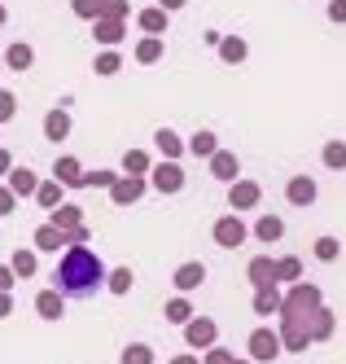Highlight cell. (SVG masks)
Wrapping results in <instances>:
<instances>
[{
  "mask_svg": "<svg viewBox=\"0 0 346 364\" xmlns=\"http://www.w3.org/2000/svg\"><path fill=\"white\" fill-rule=\"evenodd\" d=\"M105 281H110V268H105L101 255L88 250V246H66L58 272H53V285H58L66 299H88V294L105 290Z\"/></svg>",
  "mask_w": 346,
  "mask_h": 364,
  "instance_id": "1",
  "label": "cell"
},
{
  "mask_svg": "<svg viewBox=\"0 0 346 364\" xmlns=\"http://www.w3.org/2000/svg\"><path fill=\"white\" fill-rule=\"evenodd\" d=\"M315 307H325L320 285H311V281H294V285H289V294H285L281 316H311Z\"/></svg>",
  "mask_w": 346,
  "mask_h": 364,
  "instance_id": "2",
  "label": "cell"
},
{
  "mask_svg": "<svg viewBox=\"0 0 346 364\" xmlns=\"http://www.w3.org/2000/svg\"><path fill=\"white\" fill-rule=\"evenodd\" d=\"M246 351H250L254 364H272L276 355H285V338H281V329H272V325H259V329L246 338Z\"/></svg>",
  "mask_w": 346,
  "mask_h": 364,
  "instance_id": "3",
  "label": "cell"
},
{
  "mask_svg": "<svg viewBox=\"0 0 346 364\" xmlns=\"http://www.w3.org/2000/svg\"><path fill=\"white\" fill-rule=\"evenodd\" d=\"M281 338H285V351L289 355H303L315 338H311V316H281Z\"/></svg>",
  "mask_w": 346,
  "mask_h": 364,
  "instance_id": "4",
  "label": "cell"
},
{
  "mask_svg": "<svg viewBox=\"0 0 346 364\" xmlns=\"http://www.w3.org/2000/svg\"><path fill=\"white\" fill-rule=\"evenodd\" d=\"M210 237H215V246H224V250H237V246H246L250 228L242 224V215H224V220H215Z\"/></svg>",
  "mask_w": 346,
  "mask_h": 364,
  "instance_id": "5",
  "label": "cell"
},
{
  "mask_svg": "<svg viewBox=\"0 0 346 364\" xmlns=\"http://www.w3.org/2000/svg\"><path fill=\"white\" fill-rule=\"evenodd\" d=\"M184 343H189L193 351H206V347H215V343H220V325L210 321V316H193L189 325H184Z\"/></svg>",
  "mask_w": 346,
  "mask_h": 364,
  "instance_id": "6",
  "label": "cell"
},
{
  "mask_svg": "<svg viewBox=\"0 0 346 364\" xmlns=\"http://www.w3.org/2000/svg\"><path fill=\"white\" fill-rule=\"evenodd\" d=\"M149 185H153L158 193H180V189H184V167H180V163H171V159L153 163V171H149Z\"/></svg>",
  "mask_w": 346,
  "mask_h": 364,
  "instance_id": "7",
  "label": "cell"
},
{
  "mask_svg": "<svg viewBox=\"0 0 346 364\" xmlns=\"http://www.w3.org/2000/svg\"><path fill=\"white\" fill-rule=\"evenodd\" d=\"M263 202V189H259V180H232L228 185V206L232 211H254V206Z\"/></svg>",
  "mask_w": 346,
  "mask_h": 364,
  "instance_id": "8",
  "label": "cell"
},
{
  "mask_svg": "<svg viewBox=\"0 0 346 364\" xmlns=\"http://www.w3.org/2000/svg\"><path fill=\"white\" fill-rule=\"evenodd\" d=\"M145 189H149L145 176H119L114 189H110V202H114V206H136V202L145 198Z\"/></svg>",
  "mask_w": 346,
  "mask_h": 364,
  "instance_id": "9",
  "label": "cell"
},
{
  "mask_svg": "<svg viewBox=\"0 0 346 364\" xmlns=\"http://www.w3.org/2000/svg\"><path fill=\"white\" fill-rule=\"evenodd\" d=\"M123 36H127V22H119V18H97V22H92V40H97L101 48H119Z\"/></svg>",
  "mask_w": 346,
  "mask_h": 364,
  "instance_id": "10",
  "label": "cell"
},
{
  "mask_svg": "<svg viewBox=\"0 0 346 364\" xmlns=\"http://www.w3.org/2000/svg\"><path fill=\"white\" fill-rule=\"evenodd\" d=\"M315 193H320V189H315L311 176H289V180H285V202H289V206H311Z\"/></svg>",
  "mask_w": 346,
  "mask_h": 364,
  "instance_id": "11",
  "label": "cell"
},
{
  "mask_svg": "<svg viewBox=\"0 0 346 364\" xmlns=\"http://www.w3.org/2000/svg\"><path fill=\"white\" fill-rule=\"evenodd\" d=\"M202 281H206V264H198V259H189V264H180L175 268V277H171V285L180 294H193V290H202Z\"/></svg>",
  "mask_w": 346,
  "mask_h": 364,
  "instance_id": "12",
  "label": "cell"
},
{
  "mask_svg": "<svg viewBox=\"0 0 346 364\" xmlns=\"http://www.w3.org/2000/svg\"><path fill=\"white\" fill-rule=\"evenodd\" d=\"M53 180H62L66 189H84V163H79L75 154H62V159L53 163Z\"/></svg>",
  "mask_w": 346,
  "mask_h": 364,
  "instance_id": "13",
  "label": "cell"
},
{
  "mask_svg": "<svg viewBox=\"0 0 346 364\" xmlns=\"http://www.w3.org/2000/svg\"><path fill=\"white\" fill-rule=\"evenodd\" d=\"M210 176L224 180V185H232V180H242V163H237V154L232 149H220V154H210Z\"/></svg>",
  "mask_w": 346,
  "mask_h": 364,
  "instance_id": "14",
  "label": "cell"
},
{
  "mask_svg": "<svg viewBox=\"0 0 346 364\" xmlns=\"http://www.w3.org/2000/svg\"><path fill=\"white\" fill-rule=\"evenodd\" d=\"M36 311H40L44 321H62L66 316V294L58 290V285H53V290H40L36 294Z\"/></svg>",
  "mask_w": 346,
  "mask_h": 364,
  "instance_id": "15",
  "label": "cell"
},
{
  "mask_svg": "<svg viewBox=\"0 0 346 364\" xmlns=\"http://www.w3.org/2000/svg\"><path fill=\"white\" fill-rule=\"evenodd\" d=\"M246 277H250L254 290H263V285H276V259H272V255H254L250 268H246Z\"/></svg>",
  "mask_w": 346,
  "mask_h": 364,
  "instance_id": "16",
  "label": "cell"
},
{
  "mask_svg": "<svg viewBox=\"0 0 346 364\" xmlns=\"http://www.w3.org/2000/svg\"><path fill=\"white\" fill-rule=\"evenodd\" d=\"M281 307H285V294L276 290V285L254 290V316H281Z\"/></svg>",
  "mask_w": 346,
  "mask_h": 364,
  "instance_id": "17",
  "label": "cell"
},
{
  "mask_svg": "<svg viewBox=\"0 0 346 364\" xmlns=\"http://www.w3.org/2000/svg\"><path fill=\"white\" fill-rule=\"evenodd\" d=\"M153 145H158V154H163V159H171V163H180V154H189V141H180L171 127H158V132H153Z\"/></svg>",
  "mask_w": 346,
  "mask_h": 364,
  "instance_id": "18",
  "label": "cell"
},
{
  "mask_svg": "<svg viewBox=\"0 0 346 364\" xmlns=\"http://www.w3.org/2000/svg\"><path fill=\"white\" fill-rule=\"evenodd\" d=\"M167 18H171V14H167L163 5H149V9L136 14V27H141L145 36H167Z\"/></svg>",
  "mask_w": 346,
  "mask_h": 364,
  "instance_id": "19",
  "label": "cell"
},
{
  "mask_svg": "<svg viewBox=\"0 0 346 364\" xmlns=\"http://www.w3.org/2000/svg\"><path fill=\"white\" fill-rule=\"evenodd\" d=\"M5 180H9V189H13L18 198H36V189H40V176H36L31 167H18V163H13V171H9Z\"/></svg>",
  "mask_w": 346,
  "mask_h": 364,
  "instance_id": "20",
  "label": "cell"
},
{
  "mask_svg": "<svg viewBox=\"0 0 346 364\" xmlns=\"http://www.w3.org/2000/svg\"><path fill=\"white\" fill-rule=\"evenodd\" d=\"M5 66H9V70H18V75H26V70L36 66V48L26 44V40L9 44V48H5Z\"/></svg>",
  "mask_w": 346,
  "mask_h": 364,
  "instance_id": "21",
  "label": "cell"
},
{
  "mask_svg": "<svg viewBox=\"0 0 346 364\" xmlns=\"http://www.w3.org/2000/svg\"><path fill=\"white\" fill-rule=\"evenodd\" d=\"M333 333H337V311L315 307V311H311V338H315V343H329Z\"/></svg>",
  "mask_w": 346,
  "mask_h": 364,
  "instance_id": "22",
  "label": "cell"
},
{
  "mask_svg": "<svg viewBox=\"0 0 346 364\" xmlns=\"http://www.w3.org/2000/svg\"><path fill=\"white\" fill-rule=\"evenodd\" d=\"M163 316H167V325H189L198 311H193V303H189V294H175V299H167V307H163Z\"/></svg>",
  "mask_w": 346,
  "mask_h": 364,
  "instance_id": "23",
  "label": "cell"
},
{
  "mask_svg": "<svg viewBox=\"0 0 346 364\" xmlns=\"http://www.w3.org/2000/svg\"><path fill=\"white\" fill-rule=\"evenodd\" d=\"M66 136H70V114L62 106H53L44 114V141H66Z\"/></svg>",
  "mask_w": 346,
  "mask_h": 364,
  "instance_id": "24",
  "label": "cell"
},
{
  "mask_svg": "<svg viewBox=\"0 0 346 364\" xmlns=\"http://www.w3.org/2000/svg\"><path fill=\"white\" fill-rule=\"evenodd\" d=\"M31 242H36V250H44V255H53V250H62V246H66V232H62L58 224H40Z\"/></svg>",
  "mask_w": 346,
  "mask_h": 364,
  "instance_id": "25",
  "label": "cell"
},
{
  "mask_svg": "<svg viewBox=\"0 0 346 364\" xmlns=\"http://www.w3.org/2000/svg\"><path fill=\"white\" fill-rule=\"evenodd\" d=\"M48 224H58V228H79V224H84V206H75V202L53 206V211H48Z\"/></svg>",
  "mask_w": 346,
  "mask_h": 364,
  "instance_id": "26",
  "label": "cell"
},
{
  "mask_svg": "<svg viewBox=\"0 0 346 364\" xmlns=\"http://www.w3.org/2000/svg\"><path fill=\"white\" fill-rule=\"evenodd\" d=\"M254 237H259L263 246L281 242V237H285V220H281V215H259V224H254Z\"/></svg>",
  "mask_w": 346,
  "mask_h": 364,
  "instance_id": "27",
  "label": "cell"
},
{
  "mask_svg": "<svg viewBox=\"0 0 346 364\" xmlns=\"http://www.w3.org/2000/svg\"><path fill=\"white\" fill-rule=\"evenodd\" d=\"M189 154H193V159H210V154H220V136L206 132V127H198V132L189 136Z\"/></svg>",
  "mask_w": 346,
  "mask_h": 364,
  "instance_id": "28",
  "label": "cell"
},
{
  "mask_svg": "<svg viewBox=\"0 0 346 364\" xmlns=\"http://www.w3.org/2000/svg\"><path fill=\"white\" fill-rule=\"evenodd\" d=\"M220 58H224L228 66H242V62L250 58V44H246L242 36H224V44H220Z\"/></svg>",
  "mask_w": 346,
  "mask_h": 364,
  "instance_id": "29",
  "label": "cell"
},
{
  "mask_svg": "<svg viewBox=\"0 0 346 364\" xmlns=\"http://www.w3.org/2000/svg\"><path fill=\"white\" fill-rule=\"evenodd\" d=\"M163 53H167L163 36H145V40L136 44V62H141V66H153V62H163Z\"/></svg>",
  "mask_w": 346,
  "mask_h": 364,
  "instance_id": "30",
  "label": "cell"
},
{
  "mask_svg": "<svg viewBox=\"0 0 346 364\" xmlns=\"http://www.w3.org/2000/svg\"><path fill=\"white\" fill-rule=\"evenodd\" d=\"M303 281V259L298 255H281L276 259V285H294Z\"/></svg>",
  "mask_w": 346,
  "mask_h": 364,
  "instance_id": "31",
  "label": "cell"
},
{
  "mask_svg": "<svg viewBox=\"0 0 346 364\" xmlns=\"http://www.w3.org/2000/svg\"><path fill=\"white\" fill-rule=\"evenodd\" d=\"M149 171H153L149 149H127L123 154V176H149Z\"/></svg>",
  "mask_w": 346,
  "mask_h": 364,
  "instance_id": "32",
  "label": "cell"
},
{
  "mask_svg": "<svg viewBox=\"0 0 346 364\" xmlns=\"http://www.w3.org/2000/svg\"><path fill=\"white\" fill-rule=\"evenodd\" d=\"M62 180H40V189H36V202L44 206V211H53V206H62Z\"/></svg>",
  "mask_w": 346,
  "mask_h": 364,
  "instance_id": "33",
  "label": "cell"
},
{
  "mask_svg": "<svg viewBox=\"0 0 346 364\" xmlns=\"http://www.w3.org/2000/svg\"><path fill=\"white\" fill-rule=\"evenodd\" d=\"M320 163H325L329 171H346V141H325Z\"/></svg>",
  "mask_w": 346,
  "mask_h": 364,
  "instance_id": "34",
  "label": "cell"
},
{
  "mask_svg": "<svg viewBox=\"0 0 346 364\" xmlns=\"http://www.w3.org/2000/svg\"><path fill=\"white\" fill-rule=\"evenodd\" d=\"M92 70L97 75H119L123 70V53H119V48H101L97 62H92Z\"/></svg>",
  "mask_w": 346,
  "mask_h": 364,
  "instance_id": "35",
  "label": "cell"
},
{
  "mask_svg": "<svg viewBox=\"0 0 346 364\" xmlns=\"http://www.w3.org/2000/svg\"><path fill=\"white\" fill-rule=\"evenodd\" d=\"M311 255L320 259V264H333V259L342 255V242H337V237H329V232H325V237H315V242H311Z\"/></svg>",
  "mask_w": 346,
  "mask_h": 364,
  "instance_id": "36",
  "label": "cell"
},
{
  "mask_svg": "<svg viewBox=\"0 0 346 364\" xmlns=\"http://www.w3.org/2000/svg\"><path fill=\"white\" fill-rule=\"evenodd\" d=\"M9 264H13V272H18L22 281H31V277H36V268H40V259H36V250H13Z\"/></svg>",
  "mask_w": 346,
  "mask_h": 364,
  "instance_id": "37",
  "label": "cell"
},
{
  "mask_svg": "<svg viewBox=\"0 0 346 364\" xmlns=\"http://www.w3.org/2000/svg\"><path fill=\"white\" fill-rule=\"evenodd\" d=\"M131 285H136L131 268H110V281H105V290H110V294H131Z\"/></svg>",
  "mask_w": 346,
  "mask_h": 364,
  "instance_id": "38",
  "label": "cell"
},
{
  "mask_svg": "<svg viewBox=\"0 0 346 364\" xmlns=\"http://www.w3.org/2000/svg\"><path fill=\"white\" fill-rule=\"evenodd\" d=\"M119 364H153V347H145V343H127L123 355H119Z\"/></svg>",
  "mask_w": 346,
  "mask_h": 364,
  "instance_id": "39",
  "label": "cell"
},
{
  "mask_svg": "<svg viewBox=\"0 0 346 364\" xmlns=\"http://www.w3.org/2000/svg\"><path fill=\"white\" fill-rule=\"evenodd\" d=\"M123 171H84V189H114V180H119Z\"/></svg>",
  "mask_w": 346,
  "mask_h": 364,
  "instance_id": "40",
  "label": "cell"
},
{
  "mask_svg": "<svg viewBox=\"0 0 346 364\" xmlns=\"http://www.w3.org/2000/svg\"><path fill=\"white\" fill-rule=\"evenodd\" d=\"M101 5H105V0H70L75 18H84V22H97L101 18Z\"/></svg>",
  "mask_w": 346,
  "mask_h": 364,
  "instance_id": "41",
  "label": "cell"
},
{
  "mask_svg": "<svg viewBox=\"0 0 346 364\" xmlns=\"http://www.w3.org/2000/svg\"><path fill=\"white\" fill-rule=\"evenodd\" d=\"M237 360V351H228V347H206V355H202V364H232Z\"/></svg>",
  "mask_w": 346,
  "mask_h": 364,
  "instance_id": "42",
  "label": "cell"
},
{
  "mask_svg": "<svg viewBox=\"0 0 346 364\" xmlns=\"http://www.w3.org/2000/svg\"><path fill=\"white\" fill-rule=\"evenodd\" d=\"M127 14H131L127 0H105V5H101V18H119V22H127Z\"/></svg>",
  "mask_w": 346,
  "mask_h": 364,
  "instance_id": "43",
  "label": "cell"
},
{
  "mask_svg": "<svg viewBox=\"0 0 346 364\" xmlns=\"http://www.w3.org/2000/svg\"><path fill=\"white\" fill-rule=\"evenodd\" d=\"M13 114H18V97L9 88H0V123H9Z\"/></svg>",
  "mask_w": 346,
  "mask_h": 364,
  "instance_id": "44",
  "label": "cell"
},
{
  "mask_svg": "<svg viewBox=\"0 0 346 364\" xmlns=\"http://www.w3.org/2000/svg\"><path fill=\"white\" fill-rule=\"evenodd\" d=\"M66 232V246H88L92 242V228L88 224H79V228H62Z\"/></svg>",
  "mask_w": 346,
  "mask_h": 364,
  "instance_id": "45",
  "label": "cell"
},
{
  "mask_svg": "<svg viewBox=\"0 0 346 364\" xmlns=\"http://www.w3.org/2000/svg\"><path fill=\"white\" fill-rule=\"evenodd\" d=\"M18 281H22V277L13 272V264H0V290H5V294H9V290H13V285H18Z\"/></svg>",
  "mask_w": 346,
  "mask_h": 364,
  "instance_id": "46",
  "label": "cell"
},
{
  "mask_svg": "<svg viewBox=\"0 0 346 364\" xmlns=\"http://www.w3.org/2000/svg\"><path fill=\"white\" fill-rule=\"evenodd\" d=\"M13 206H18V193L5 185V189H0V215H13Z\"/></svg>",
  "mask_w": 346,
  "mask_h": 364,
  "instance_id": "47",
  "label": "cell"
},
{
  "mask_svg": "<svg viewBox=\"0 0 346 364\" xmlns=\"http://www.w3.org/2000/svg\"><path fill=\"white\" fill-rule=\"evenodd\" d=\"M329 22H342L346 27V0H329Z\"/></svg>",
  "mask_w": 346,
  "mask_h": 364,
  "instance_id": "48",
  "label": "cell"
},
{
  "mask_svg": "<svg viewBox=\"0 0 346 364\" xmlns=\"http://www.w3.org/2000/svg\"><path fill=\"white\" fill-rule=\"evenodd\" d=\"M9 171H13V154L0 145V176H9Z\"/></svg>",
  "mask_w": 346,
  "mask_h": 364,
  "instance_id": "49",
  "label": "cell"
},
{
  "mask_svg": "<svg viewBox=\"0 0 346 364\" xmlns=\"http://www.w3.org/2000/svg\"><path fill=\"white\" fill-rule=\"evenodd\" d=\"M5 316H13V299L0 290V321H5Z\"/></svg>",
  "mask_w": 346,
  "mask_h": 364,
  "instance_id": "50",
  "label": "cell"
},
{
  "mask_svg": "<svg viewBox=\"0 0 346 364\" xmlns=\"http://www.w3.org/2000/svg\"><path fill=\"white\" fill-rule=\"evenodd\" d=\"M167 364H202V360H198V355H193V351H184V355H171V360H167Z\"/></svg>",
  "mask_w": 346,
  "mask_h": 364,
  "instance_id": "51",
  "label": "cell"
},
{
  "mask_svg": "<svg viewBox=\"0 0 346 364\" xmlns=\"http://www.w3.org/2000/svg\"><path fill=\"white\" fill-rule=\"evenodd\" d=\"M158 5H163L167 14H175V9H184V5H189V0H158Z\"/></svg>",
  "mask_w": 346,
  "mask_h": 364,
  "instance_id": "52",
  "label": "cell"
},
{
  "mask_svg": "<svg viewBox=\"0 0 346 364\" xmlns=\"http://www.w3.org/2000/svg\"><path fill=\"white\" fill-rule=\"evenodd\" d=\"M5 18H9V9H5V5H0V27H5Z\"/></svg>",
  "mask_w": 346,
  "mask_h": 364,
  "instance_id": "53",
  "label": "cell"
},
{
  "mask_svg": "<svg viewBox=\"0 0 346 364\" xmlns=\"http://www.w3.org/2000/svg\"><path fill=\"white\" fill-rule=\"evenodd\" d=\"M232 364H254V360H232Z\"/></svg>",
  "mask_w": 346,
  "mask_h": 364,
  "instance_id": "54",
  "label": "cell"
},
{
  "mask_svg": "<svg viewBox=\"0 0 346 364\" xmlns=\"http://www.w3.org/2000/svg\"><path fill=\"white\" fill-rule=\"evenodd\" d=\"M0 66H5V53H0Z\"/></svg>",
  "mask_w": 346,
  "mask_h": 364,
  "instance_id": "55",
  "label": "cell"
}]
</instances>
